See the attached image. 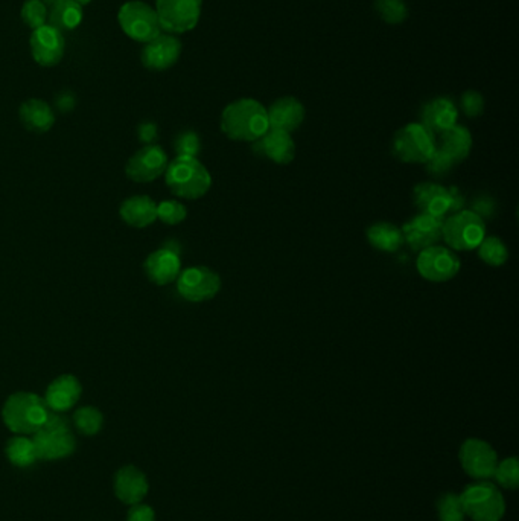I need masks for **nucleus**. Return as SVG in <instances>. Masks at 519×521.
Masks as SVG:
<instances>
[{
	"instance_id": "f257e3e1",
	"label": "nucleus",
	"mask_w": 519,
	"mask_h": 521,
	"mask_svg": "<svg viewBox=\"0 0 519 521\" xmlns=\"http://www.w3.org/2000/svg\"><path fill=\"white\" fill-rule=\"evenodd\" d=\"M221 130L232 140L256 142L270 130L267 107L253 98L230 102L221 113Z\"/></svg>"
},
{
	"instance_id": "f03ea898",
	"label": "nucleus",
	"mask_w": 519,
	"mask_h": 521,
	"mask_svg": "<svg viewBox=\"0 0 519 521\" xmlns=\"http://www.w3.org/2000/svg\"><path fill=\"white\" fill-rule=\"evenodd\" d=\"M164 181L172 196L183 200L204 197L212 187V176L196 157L177 156L164 171Z\"/></svg>"
},
{
	"instance_id": "7ed1b4c3",
	"label": "nucleus",
	"mask_w": 519,
	"mask_h": 521,
	"mask_svg": "<svg viewBox=\"0 0 519 521\" xmlns=\"http://www.w3.org/2000/svg\"><path fill=\"white\" fill-rule=\"evenodd\" d=\"M51 409L46 401L32 392H16L6 399L2 418L5 426L17 435H34L48 420Z\"/></svg>"
},
{
	"instance_id": "20e7f679",
	"label": "nucleus",
	"mask_w": 519,
	"mask_h": 521,
	"mask_svg": "<svg viewBox=\"0 0 519 521\" xmlns=\"http://www.w3.org/2000/svg\"><path fill=\"white\" fill-rule=\"evenodd\" d=\"M32 441L37 448L38 459L57 461L68 458L75 452L76 441L70 430L69 422L61 413L52 412L40 430L32 435Z\"/></svg>"
},
{
	"instance_id": "39448f33",
	"label": "nucleus",
	"mask_w": 519,
	"mask_h": 521,
	"mask_svg": "<svg viewBox=\"0 0 519 521\" xmlns=\"http://www.w3.org/2000/svg\"><path fill=\"white\" fill-rule=\"evenodd\" d=\"M484 238L486 226L482 217L474 211L461 209L443 220L442 240L445 241L451 251H474Z\"/></svg>"
},
{
	"instance_id": "423d86ee",
	"label": "nucleus",
	"mask_w": 519,
	"mask_h": 521,
	"mask_svg": "<svg viewBox=\"0 0 519 521\" xmlns=\"http://www.w3.org/2000/svg\"><path fill=\"white\" fill-rule=\"evenodd\" d=\"M463 511L472 521H501L506 514V501L499 486L482 480L469 485L460 494Z\"/></svg>"
},
{
	"instance_id": "0eeeda50",
	"label": "nucleus",
	"mask_w": 519,
	"mask_h": 521,
	"mask_svg": "<svg viewBox=\"0 0 519 521\" xmlns=\"http://www.w3.org/2000/svg\"><path fill=\"white\" fill-rule=\"evenodd\" d=\"M117 21L127 37L143 44L151 42L164 32L154 6L142 0L125 2L119 8Z\"/></svg>"
},
{
	"instance_id": "6e6552de",
	"label": "nucleus",
	"mask_w": 519,
	"mask_h": 521,
	"mask_svg": "<svg viewBox=\"0 0 519 521\" xmlns=\"http://www.w3.org/2000/svg\"><path fill=\"white\" fill-rule=\"evenodd\" d=\"M393 155L403 164H427L435 151V136L420 123L407 124L393 138Z\"/></svg>"
},
{
	"instance_id": "1a4fd4ad",
	"label": "nucleus",
	"mask_w": 519,
	"mask_h": 521,
	"mask_svg": "<svg viewBox=\"0 0 519 521\" xmlns=\"http://www.w3.org/2000/svg\"><path fill=\"white\" fill-rule=\"evenodd\" d=\"M202 8L203 0H156L154 6L162 29L174 36L192 31L200 21Z\"/></svg>"
},
{
	"instance_id": "9d476101",
	"label": "nucleus",
	"mask_w": 519,
	"mask_h": 521,
	"mask_svg": "<svg viewBox=\"0 0 519 521\" xmlns=\"http://www.w3.org/2000/svg\"><path fill=\"white\" fill-rule=\"evenodd\" d=\"M177 292L189 302H206L221 290V279L209 267L196 266L180 271L177 277Z\"/></svg>"
},
{
	"instance_id": "9b49d317",
	"label": "nucleus",
	"mask_w": 519,
	"mask_h": 521,
	"mask_svg": "<svg viewBox=\"0 0 519 521\" xmlns=\"http://www.w3.org/2000/svg\"><path fill=\"white\" fill-rule=\"evenodd\" d=\"M459 459L465 473L480 482L491 479L499 463V454L492 445L477 437H471L461 444Z\"/></svg>"
},
{
	"instance_id": "f8f14e48",
	"label": "nucleus",
	"mask_w": 519,
	"mask_h": 521,
	"mask_svg": "<svg viewBox=\"0 0 519 521\" xmlns=\"http://www.w3.org/2000/svg\"><path fill=\"white\" fill-rule=\"evenodd\" d=\"M416 266L419 275L427 281L446 282L457 277L461 264L456 252L442 245H431L428 249L419 252Z\"/></svg>"
},
{
	"instance_id": "ddd939ff",
	"label": "nucleus",
	"mask_w": 519,
	"mask_h": 521,
	"mask_svg": "<svg viewBox=\"0 0 519 521\" xmlns=\"http://www.w3.org/2000/svg\"><path fill=\"white\" fill-rule=\"evenodd\" d=\"M170 159L159 145H145L128 159L125 174L136 183H149L164 176Z\"/></svg>"
},
{
	"instance_id": "4468645a",
	"label": "nucleus",
	"mask_w": 519,
	"mask_h": 521,
	"mask_svg": "<svg viewBox=\"0 0 519 521\" xmlns=\"http://www.w3.org/2000/svg\"><path fill=\"white\" fill-rule=\"evenodd\" d=\"M181 51H183V44L180 38L174 34L162 32L151 42L145 43L140 52V61L145 69L164 72L177 64V61L180 60Z\"/></svg>"
},
{
	"instance_id": "2eb2a0df",
	"label": "nucleus",
	"mask_w": 519,
	"mask_h": 521,
	"mask_svg": "<svg viewBox=\"0 0 519 521\" xmlns=\"http://www.w3.org/2000/svg\"><path fill=\"white\" fill-rule=\"evenodd\" d=\"M32 59L43 68H53L63 60L66 40L63 32L44 25L34 29L29 38Z\"/></svg>"
},
{
	"instance_id": "dca6fc26",
	"label": "nucleus",
	"mask_w": 519,
	"mask_h": 521,
	"mask_svg": "<svg viewBox=\"0 0 519 521\" xmlns=\"http://www.w3.org/2000/svg\"><path fill=\"white\" fill-rule=\"evenodd\" d=\"M443 220L427 213H419L418 217L403 224V241L414 252H422L431 245H437L442 240Z\"/></svg>"
},
{
	"instance_id": "f3484780",
	"label": "nucleus",
	"mask_w": 519,
	"mask_h": 521,
	"mask_svg": "<svg viewBox=\"0 0 519 521\" xmlns=\"http://www.w3.org/2000/svg\"><path fill=\"white\" fill-rule=\"evenodd\" d=\"M143 271L149 281L156 285H170L177 281L180 275L181 260L177 252L168 247H162L159 251L149 253L143 262Z\"/></svg>"
},
{
	"instance_id": "a211bd4d",
	"label": "nucleus",
	"mask_w": 519,
	"mask_h": 521,
	"mask_svg": "<svg viewBox=\"0 0 519 521\" xmlns=\"http://www.w3.org/2000/svg\"><path fill=\"white\" fill-rule=\"evenodd\" d=\"M414 204L420 213L445 219L452 212V196L448 188L424 181L414 188Z\"/></svg>"
},
{
	"instance_id": "6ab92c4d",
	"label": "nucleus",
	"mask_w": 519,
	"mask_h": 521,
	"mask_svg": "<svg viewBox=\"0 0 519 521\" xmlns=\"http://www.w3.org/2000/svg\"><path fill=\"white\" fill-rule=\"evenodd\" d=\"M81 394H83V388H81L80 380L72 373H64L49 384L44 394V401L52 412L64 413L75 407V405L80 401Z\"/></svg>"
},
{
	"instance_id": "aec40b11",
	"label": "nucleus",
	"mask_w": 519,
	"mask_h": 521,
	"mask_svg": "<svg viewBox=\"0 0 519 521\" xmlns=\"http://www.w3.org/2000/svg\"><path fill=\"white\" fill-rule=\"evenodd\" d=\"M267 115L270 128L291 134L305 121V106L294 96H283L267 108Z\"/></svg>"
},
{
	"instance_id": "412c9836",
	"label": "nucleus",
	"mask_w": 519,
	"mask_h": 521,
	"mask_svg": "<svg viewBox=\"0 0 519 521\" xmlns=\"http://www.w3.org/2000/svg\"><path fill=\"white\" fill-rule=\"evenodd\" d=\"M457 119H459L457 106L446 96H440L427 102L420 112V124L428 128L435 136H439L451 127H454Z\"/></svg>"
},
{
	"instance_id": "4be33fe9",
	"label": "nucleus",
	"mask_w": 519,
	"mask_h": 521,
	"mask_svg": "<svg viewBox=\"0 0 519 521\" xmlns=\"http://www.w3.org/2000/svg\"><path fill=\"white\" fill-rule=\"evenodd\" d=\"M255 149L267 159L275 162L277 165H290L296 157V144L291 134L270 128L262 138L258 139Z\"/></svg>"
},
{
	"instance_id": "5701e85b",
	"label": "nucleus",
	"mask_w": 519,
	"mask_h": 521,
	"mask_svg": "<svg viewBox=\"0 0 519 521\" xmlns=\"http://www.w3.org/2000/svg\"><path fill=\"white\" fill-rule=\"evenodd\" d=\"M148 490L147 476L132 465L124 467L115 476V493L123 503L127 505L140 503L145 499V495L148 494Z\"/></svg>"
},
{
	"instance_id": "b1692460",
	"label": "nucleus",
	"mask_w": 519,
	"mask_h": 521,
	"mask_svg": "<svg viewBox=\"0 0 519 521\" xmlns=\"http://www.w3.org/2000/svg\"><path fill=\"white\" fill-rule=\"evenodd\" d=\"M119 217L134 229H145L157 220V203L148 196H132L121 203Z\"/></svg>"
},
{
	"instance_id": "393cba45",
	"label": "nucleus",
	"mask_w": 519,
	"mask_h": 521,
	"mask_svg": "<svg viewBox=\"0 0 519 521\" xmlns=\"http://www.w3.org/2000/svg\"><path fill=\"white\" fill-rule=\"evenodd\" d=\"M435 148L440 149L443 155L460 164L471 155L472 134L467 127L456 124L454 127L446 130L435 139Z\"/></svg>"
},
{
	"instance_id": "a878e982",
	"label": "nucleus",
	"mask_w": 519,
	"mask_h": 521,
	"mask_svg": "<svg viewBox=\"0 0 519 521\" xmlns=\"http://www.w3.org/2000/svg\"><path fill=\"white\" fill-rule=\"evenodd\" d=\"M19 117L23 127L32 133H46L55 124V115L51 106L37 98H31L21 104Z\"/></svg>"
},
{
	"instance_id": "bb28decb",
	"label": "nucleus",
	"mask_w": 519,
	"mask_h": 521,
	"mask_svg": "<svg viewBox=\"0 0 519 521\" xmlns=\"http://www.w3.org/2000/svg\"><path fill=\"white\" fill-rule=\"evenodd\" d=\"M83 19V6L75 0H59L49 8L48 25L63 34L80 27Z\"/></svg>"
},
{
	"instance_id": "cd10ccee",
	"label": "nucleus",
	"mask_w": 519,
	"mask_h": 521,
	"mask_svg": "<svg viewBox=\"0 0 519 521\" xmlns=\"http://www.w3.org/2000/svg\"><path fill=\"white\" fill-rule=\"evenodd\" d=\"M367 240L373 249L384 253L397 252L405 243L403 229H399L395 224L384 223V221L371 224L367 229Z\"/></svg>"
},
{
	"instance_id": "c85d7f7f",
	"label": "nucleus",
	"mask_w": 519,
	"mask_h": 521,
	"mask_svg": "<svg viewBox=\"0 0 519 521\" xmlns=\"http://www.w3.org/2000/svg\"><path fill=\"white\" fill-rule=\"evenodd\" d=\"M6 458L12 465L27 469L38 461L37 448L32 441V437L27 435H17L11 437L5 448Z\"/></svg>"
},
{
	"instance_id": "c756f323",
	"label": "nucleus",
	"mask_w": 519,
	"mask_h": 521,
	"mask_svg": "<svg viewBox=\"0 0 519 521\" xmlns=\"http://www.w3.org/2000/svg\"><path fill=\"white\" fill-rule=\"evenodd\" d=\"M478 256L488 266H504L509 260V251L503 241L497 236H486L477 247Z\"/></svg>"
},
{
	"instance_id": "7c9ffc66",
	"label": "nucleus",
	"mask_w": 519,
	"mask_h": 521,
	"mask_svg": "<svg viewBox=\"0 0 519 521\" xmlns=\"http://www.w3.org/2000/svg\"><path fill=\"white\" fill-rule=\"evenodd\" d=\"M74 424L76 430L85 437H95L96 433H100L102 429L104 416L96 407L84 405L75 412Z\"/></svg>"
},
{
	"instance_id": "2f4dec72",
	"label": "nucleus",
	"mask_w": 519,
	"mask_h": 521,
	"mask_svg": "<svg viewBox=\"0 0 519 521\" xmlns=\"http://www.w3.org/2000/svg\"><path fill=\"white\" fill-rule=\"evenodd\" d=\"M373 8L378 17L387 25H401L407 20L408 6L403 0H375Z\"/></svg>"
},
{
	"instance_id": "473e14b6",
	"label": "nucleus",
	"mask_w": 519,
	"mask_h": 521,
	"mask_svg": "<svg viewBox=\"0 0 519 521\" xmlns=\"http://www.w3.org/2000/svg\"><path fill=\"white\" fill-rule=\"evenodd\" d=\"M493 479L506 490H516L519 485V463L516 458H507L499 461L497 469L493 471Z\"/></svg>"
},
{
	"instance_id": "72a5a7b5",
	"label": "nucleus",
	"mask_w": 519,
	"mask_h": 521,
	"mask_svg": "<svg viewBox=\"0 0 519 521\" xmlns=\"http://www.w3.org/2000/svg\"><path fill=\"white\" fill-rule=\"evenodd\" d=\"M48 6L42 0H27L21 6V20L32 31L48 25Z\"/></svg>"
},
{
	"instance_id": "f704fd0d",
	"label": "nucleus",
	"mask_w": 519,
	"mask_h": 521,
	"mask_svg": "<svg viewBox=\"0 0 519 521\" xmlns=\"http://www.w3.org/2000/svg\"><path fill=\"white\" fill-rule=\"evenodd\" d=\"M188 217V209L179 200H164L157 204V220L168 226L183 223Z\"/></svg>"
},
{
	"instance_id": "c9c22d12",
	"label": "nucleus",
	"mask_w": 519,
	"mask_h": 521,
	"mask_svg": "<svg viewBox=\"0 0 519 521\" xmlns=\"http://www.w3.org/2000/svg\"><path fill=\"white\" fill-rule=\"evenodd\" d=\"M440 521H465L467 514L463 511L460 495L445 494L439 501Z\"/></svg>"
},
{
	"instance_id": "e433bc0d",
	"label": "nucleus",
	"mask_w": 519,
	"mask_h": 521,
	"mask_svg": "<svg viewBox=\"0 0 519 521\" xmlns=\"http://www.w3.org/2000/svg\"><path fill=\"white\" fill-rule=\"evenodd\" d=\"M174 148L177 156H189V157H196L200 149H202V142L196 132H181L174 140Z\"/></svg>"
},
{
	"instance_id": "4c0bfd02",
	"label": "nucleus",
	"mask_w": 519,
	"mask_h": 521,
	"mask_svg": "<svg viewBox=\"0 0 519 521\" xmlns=\"http://www.w3.org/2000/svg\"><path fill=\"white\" fill-rule=\"evenodd\" d=\"M425 165H427V170L431 176L445 177L446 174H450L451 171L454 170L457 164L448 156L443 155L440 149L435 148V153Z\"/></svg>"
},
{
	"instance_id": "58836bf2",
	"label": "nucleus",
	"mask_w": 519,
	"mask_h": 521,
	"mask_svg": "<svg viewBox=\"0 0 519 521\" xmlns=\"http://www.w3.org/2000/svg\"><path fill=\"white\" fill-rule=\"evenodd\" d=\"M460 107L463 113L469 117H477L484 110V98L475 91H467L461 95Z\"/></svg>"
},
{
	"instance_id": "ea45409f",
	"label": "nucleus",
	"mask_w": 519,
	"mask_h": 521,
	"mask_svg": "<svg viewBox=\"0 0 519 521\" xmlns=\"http://www.w3.org/2000/svg\"><path fill=\"white\" fill-rule=\"evenodd\" d=\"M127 521H156V514L151 506L136 503L128 511Z\"/></svg>"
},
{
	"instance_id": "a19ab883",
	"label": "nucleus",
	"mask_w": 519,
	"mask_h": 521,
	"mask_svg": "<svg viewBox=\"0 0 519 521\" xmlns=\"http://www.w3.org/2000/svg\"><path fill=\"white\" fill-rule=\"evenodd\" d=\"M139 138L147 145H151L154 139L157 138V127L151 123H145L139 127Z\"/></svg>"
},
{
	"instance_id": "79ce46f5",
	"label": "nucleus",
	"mask_w": 519,
	"mask_h": 521,
	"mask_svg": "<svg viewBox=\"0 0 519 521\" xmlns=\"http://www.w3.org/2000/svg\"><path fill=\"white\" fill-rule=\"evenodd\" d=\"M75 2H76V4H80L81 6H84V5H89V4H91L92 0H75Z\"/></svg>"
},
{
	"instance_id": "37998d69",
	"label": "nucleus",
	"mask_w": 519,
	"mask_h": 521,
	"mask_svg": "<svg viewBox=\"0 0 519 521\" xmlns=\"http://www.w3.org/2000/svg\"><path fill=\"white\" fill-rule=\"evenodd\" d=\"M43 4L46 6H52L55 2H59V0H42Z\"/></svg>"
}]
</instances>
